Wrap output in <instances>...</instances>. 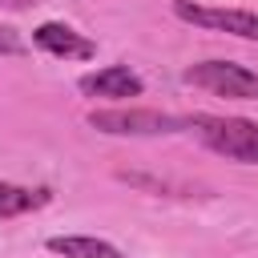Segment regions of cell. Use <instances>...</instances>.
I'll use <instances>...</instances> for the list:
<instances>
[{"mask_svg":"<svg viewBox=\"0 0 258 258\" xmlns=\"http://www.w3.org/2000/svg\"><path fill=\"white\" fill-rule=\"evenodd\" d=\"M189 129L202 137V145H210L214 153L242 161V165H258V125L246 117H214V113H194Z\"/></svg>","mask_w":258,"mask_h":258,"instance_id":"cell-1","label":"cell"},{"mask_svg":"<svg viewBox=\"0 0 258 258\" xmlns=\"http://www.w3.org/2000/svg\"><path fill=\"white\" fill-rule=\"evenodd\" d=\"M89 125L113 137H161V133H185L189 117H173L157 109H93Z\"/></svg>","mask_w":258,"mask_h":258,"instance_id":"cell-2","label":"cell"},{"mask_svg":"<svg viewBox=\"0 0 258 258\" xmlns=\"http://www.w3.org/2000/svg\"><path fill=\"white\" fill-rule=\"evenodd\" d=\"M185 81L214 93V97H234V101H258V73L234 60H202L185 69Z\"/></svg>","mask_w":258,"mask_h":258,"instance_id":"cell-3","label":"cell"},{"mask_svg":"<svg viewBox=\"0 0 258 258\" xmlns=\"http://www.w3.org/2000/svg\"><path fill=\"white\" fill-rule=\"evenodd\" d=\"M173 16L198 28H214V32H230L242 40H258V12L246 8H206V4H189V0H173Z\"/></svg>","mask_w":258,"mask_h":258,"instance_id":"cell-4","label":"cell"},{"mask_svg":"<svg viewBox=\"0 0 258 258\" xmlns=\"http://www.w3.org/2000/svg\"><path fill=\"white\" fill-rule=\"evenodd\" d=\"M32 44L44 48V52H52V56H64V60H89V56H97V44L89 36H81L77 28L60 24V20L36 24L32 28Z\"/></svg>","mask_w":258,"mask_h":258,"instance_id":"cell-5","label":"cell"},{"mask_svg":"<svg viewBox=\"0 0 258 258\" xmlns=\"http://www.w3.org/2000/svg\"><path fill=\"white\" fill-rule=\"evenodd\" d=\"M77 89L85 93V97H141L145 93V81L129 69V64H109V69H101V73H85L81 81H77Z\"/></svg>","mask_w":258,"mask_h":258,"instance_id":"cell-6","label":"cell"},{"mask_svg":"<svg viewBox=\"0 0 258 258\" xmlns=\"http://www.w3.org/2000/svg\"><path fill=\"white\" fill-rule=\"evenodd\" d=\"M52 254L60 258H121V250L105 238H89V234H56L44 242Z\"/></svg>","mask_w":258,"mask_h":258,"instance_id":"cell-7","label":"cell"},{"mask_svg":"<svg viewBox=\"0 0 258 258\" xmlns=\"http://www.w3.org/2000/svg\"><path fill=\"white\" fill-rule=\"evenodd\" d=\"M48 189H28V185H12V181H0V218H16V214H28V210H40L48 206Z\"/></svg>","mask_w":258,"mask_h":258,"instance_id":"cell-8","label":"cell"},{"mask_svg":"<svg viewBox=\"0 0 258 258\" xmlns=\"http://www.w3.org/2000/svg\"><path fill=\"white\" fill-rule=\"evenodd\" d=\"M16 52H24V40L16 36V28L0 24V56H16Z\"/></svg>","mask_w":258,"mask_h":258,"instance_id":"cell-9","label":"cell"}]
</instances>
